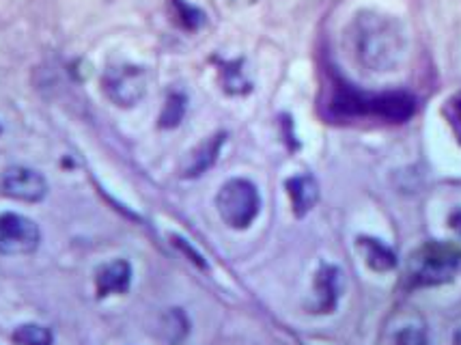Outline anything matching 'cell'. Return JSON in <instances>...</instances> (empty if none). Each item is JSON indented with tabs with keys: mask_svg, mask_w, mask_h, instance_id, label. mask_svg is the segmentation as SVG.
<instances>
[{
	"mask_svg": "<svg viewBox=\"0 0 461 345\" xmlns=\"http://www.w3.org/2000/svg\"><path fill=\"white\" fill-rule=\"evenodd\" d=\"M351 46L362 68L369 71H388L397 68L403 59V29L391 15L362 11L351 22Z\"/></svg>",
	"mask_w": 461,
	"mask_h": 345,
	"instance_id": "obj_1",
	"label": "cell"
},
{
	"mask_svg": "<svg viewBox=\"0 0 461 345\" xmlns=\"http://www.w3.org/2000/svg\"><path fill=\"white\" fill-rule=\"evenodd\" d=\"M459 268V255L447 246L427 244L411 257L408 268V287H433L453 281Z\"/></svg>",
	"mask_w": 461,
	"mask_h": 345,
	"instance_id": "obj_2",
	"label": "cell"
},
{
	"mask_svg": "<svg viewBox=\"0 0 461 345\" xmlns=\"http://www.w3.org/2000/svg\"><path fill=\"white\" fill-rule=\"evenodd\" d=\"M218 213L230 229H249L259 216L261 196L249 179H229L216 196Z\"/></svg>",
	"mask_w": 461,
	"mask_h": 345,
	"instance_id": "obj_3",
	"label": "cell"
},
{
	"mask_svg": "<svg viewBox=\"0 0 461 345\" xmlns=\"http://www.w3.org/2000/svg\"><path fill=\"white\" fill-rule=\"evenodd\" d=\"M104 93L117 106L130 108L147 93V71L139 65H114L102 78Z\"/></svg>",
	"mask_w": 461,
	"mask_h": 345,
	"instance_id": "obj_4",
	"label": "cell"
},
{
	"mask_svg": "<svg viewBox=\"0 0 461 345\" xmlns=\"http://www.w3.org/2000/svg\"><path fill=\"white\" fill-rule=\"evenodd\" d=\"M41 242L40 227L22 213H0V253L29 255Z\"/></svg>",
	"mask_w": 461,
	"mask_h": 345,
	"instance_id": "obj_5",
	"label": "cell"
},
{
	"mask_svg": "<svg viewBox=\"0 0 461 345\" xmlns=\"http://www.w3.org/2000/svg\"><path fill=\"white\" fill-rule=\"evenodd\" d=\"M0 188L11 199L26 201V204H37L48 195V184L43 175L26 167L7 168L0 179Z\"/></svg>",
	"mask_w": 461,
	"mask_h": 345,
	"instance_id": "obj_6",
	"label": "cell"
},
{
	"mask_svg": "<svg viewBox=\"0 0 461 345\" xmlns=\"http://www.w3.org/2000/svg\"><path fill=\"white\" fill-rule=\"evenodd\" d=\"M416 100L410 93L394 91L382 93V95H369V114L384 119L391 123H405L408 119L414 117Z\"/></svg>",
	"mask_w": 461,
	"mask_h": 345,
	"instance_id": "obj_7",
	"label": "cell"
},
{
	"mask_svg": "<svg viewBox=\"0 0 461 345\" xmlns=\"http://www.w3.org/2000/svg\"><path fill=\"white\" fill-rule=\"evenodd\" d=\"M224 139H227V134L221 132L199 142V145L185 156L184 164H181V175H184V177H199V175L210 171L213 164H216L218 156H221Z\"/></svg>",
	"mask_w": 461,
	"mask_h": 345,
	"instance_id": "obj_8",
	"label": "cell"
},
{
	"mask_svg": "<svg viewBox=\"0 0 461 345\" xmlns=\"http://www.w3.org/2000/svg\"><path fill=\"white\" fill-rule=\"evenodd\" d=\"M341 298V270L337 266L323 264L315 277V304L317 313H332Z\"/></svg>",
	"mask_w": 461,
	"mask_h": 345,
	"instance_id": "obj_9",
	"label": "cell"
},
{
	"mask_svg": "<svg viewBox=\"0 0 461 345\" xmlns=\"http://www.w3.org/2000/svg\"><path fill=\"white\" fill-rule=\"evenodd\" d=\"M131 285V266L125 259H114L102 266L95 275V287L100 298L113 294H125Z\"/></svg>",
	"mask_w": 461,
	"mask_h": 345,
	"instance_id": "obj_10",
	"label": "cell"
},
{
	"mask_svg": "<svg viewBox=\"0 0 461 345\" xmlns=\"http://www.w3.org/2000/svg\"><path fill=\"white\" fill-rule=\"evenodd\" d=\"M285 188H287L291 207L298 218L306 216L320 201V186L311 175H294L285 182Z\"/></svg>",
	"mask_w": 461,
	"mask_h": 345,
	"instance_id": "obj_11",
	"label": "cell"
},
{
	"mask_svg": "<svg viewBox=\"0 0 461 345\" xmlns=\"http://www.w3.org/2000/svg\"><path fill=\"white\" fill-rule=\"evenodd\" d=\"M360 250L365 255L366 266L375 272H391L397 268V255L393 249L375 238H360Z\"/></svg>",
	"mask_w": 461,
	"mask_h": 345,
	"instance_id": "obj_12",
	"label": "cell"
},
{
	"mask_svg": "<svg viewBox=\"0 0 461 345\" xmlns=\"http://www.w3.org/2000/svg\"><path fill=\"white\" fill-rule=\"evenodd\" d=\"M171 15L184 31H199L205 24V14L188 0H171Z\"/></svg>",
	"mask_w": 461,
	"mask_h": 345,
	"instance_id": "obj_13",
	"label": "cell"
},
{
	"mask_svg": "<svg viewBox=\"0 0 461 345\" xmlns=\"http://www.w3.org/2000/svg\"><path fill=\"white\" fill-rule=\"evenodd\" d=\"M14 341L18 345H52L54 337L50 328L41 324H22L15 328Z\"/></svg>",
	"mask_w": 461,
	"mask_h": 345,
	"instance_id": "obj_14",
	"label": "cell"
},
{
	"mask_svg": "<svg viewBox=\"0 0 461 345\" xmlns=\"http://www.w3.org/2000/svg\"><path fill=\"white\" fill-rule=\"evenodd\" d=\"M185 114V97L181 93H171L167 104H164V111L160 114V125L162 128H177L181 119Z\"/></svg>",
	"mask_w": 461,
	"mask_h": 345,
	"instance_id": "obj_15",
	"label": "cell"
},
{
	"mask_svg": "<svg viewBox=\"0 0 461 345\" xmlns=\"http://www.w3.org/2000/svg\"><path fill=\"white\" fill-rule=\"evenodd\" d=\"M224 86H227L229 93H244L250 89L249 80L244 78L241 69L235 68V65H229V68L224 69Z\"/></svg>",
	"mask_w": 461,
	"mask_h": 345,
	"instance_id": "obj_16",
	"label": "cell"
},
{
	"mask_svg": "<svg viewBox=\"0 0 461 345\" xmlns=\"http://www.w3.org/2000/svg\"><path fill=\"white\" fill-rule=\"evenodd\" d=\"M171 240H173V244L177 246V249L181 250V253H184L185 257H188V259L192 261V264L194 266H199L201 270H207V261H205V257H203L199 250L194 249V246H192L188 240H184L181 238V235H171Z\"/></svg>",
	"mask_w": 461,
	"mask_h": 345,
	"instance_id": "obj_17",
	"label": "cell"
},
{
	"mask_svg": "<svg viewBox=\"0 0 461 345\" xmlns=\"http://www.w3.org/2000/svg\"><path fill=\"white\" fill-rule=\"evenodd\" d=\"M447 117H448V122H451V125H453L455 134H457L459 141H461V97H455V100L448 102Z\"/></svg>",
	"mask_w": 461,
	"mask_h": 345,
	"instance_id": "obj_18",
	"label": "cell"
},
{
	"mask_svg": "<svg viewBox=\"0 0 461 345\" xmlns=\"http://www.w3.org/2000/svg\"><path fill=\"white\" fill-rule=\"evenodd\" d=\"M448 224H451V229L455 233L461 235V210H455L451 213V218H448Z\"/></svg>",
	"mask_w": 461,
	"mask_h": 345,
	"instance_id": "obj_19",
	"label": "cell"
}]
</instances>
